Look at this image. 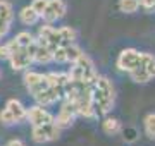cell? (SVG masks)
Instances as JSON below:
<instances>
[{
    "instance_id": "30bf717a",
    "label": "cell",
    "mask_w": 155,
    "mask_h": 146,
    "mask_svg": "<svg viewBox=\"0 0 155 146\" xmlns=\"http://www.w3.org/2000/svg\"><path fill=\"white\" fill-rule=\"evenodd\" d=\"M140 60H141V52L134 50V48H126L117 57V69L129 74L133 69L138 67Z\"/></svg>"
},
{
    "instance_id": "7a4b0ae2",
    "label": "cell",
    "mask_w": 155,
    "mask_h": 146,
    "mask_svg": "<svg viewBox=\"0 0 155 146\" xmlns=\"http://www.w3.org/2000/svg\"><path fill=\"white\" fill-rule=\"evenodd\" d=\"M91 103H93L95 115H107L114 108L116 91L112 83L104 76H98L91 86Z\"/></svg>"
},
{
    "instance_id": "9a60e30c",
    "label": "cell",
    "mask_w": 155,
    "mask_h": 146,
    "mask_svg": "<svg viewBox=\"0 0 155 146\" xmlns=\"http://www.w3.org/2000/svg\"><path fill=\"white\" fill-rule=\"evenodd\" d=\"M33 62H36V64L52 62V50L48 46H45L43 43H40L38 40H36V48H35V53H33Z\"/></svg>"
},
{
    "instance_id": "9c48e42d",
    "label": "cell",
    "mask_w": 155,
    "mask_h": 146,
    "mask_svg": "<svg viewBox=\"0 0 155 146\" xmlns=\"http://www.w3.org/2000/svg\"><path fill=\"white\" fill-rule=\"evenodd\" d=\"M67 12V4L64 0H47V5H45L43 12H41V17L47 24H52L62 19Z\"/></svg>"
},
{
    "instance_id": "cb8c5ba5",
    "label": "cell",
    "mask_w": 155,
    "mask_h": 146,
    "mask_svg": "<svg viewBox=\"0 0 155 146\" xmlns=\"http://www.w3.org/2000/svg\"><path fill=\"white\" fill-rule=\"evenodd\" d=\"M0 78H2V71H0Z\"/></svg>"
},
{
    "instance_id": "8992f818",
    "label": "cell",
    "mask_w": 155,
    "mask_h": 146,
    "mask_svg": "<svg viewBox=\"0 0 155 146\" xmlns=\"http://www.w3.org/2000/svg\"><path fill=\"white\" fill-rule=\"evenodd\" d=\"M129 76L134 83H141V84L152 81L155 78V55L141 52V60H140L138 67L133 69Z\"/></svg>"
},
{
    "instance_id": "d6986e66",
    "label": "cell",
    "mask_w": 155,
    "mask_h": 146,
    "mask_svg": "<svg viewBox=\"0 0 155 146\" xmlns=\"http://www.w3.org/2000/svg\"><path fill=\"white\" fill-rule=\"evenodd\" d=\"M145 132L150 139H155V113H150L145 117Z\"/></svg>"
},
{
    "instance_id": "ffe728a7",
    "label": "cell",
    "mask_w": 155,
    "mask_h": 146,
    "mask_svg": "<svg viewBox=\"0 0 155 146\" xmlns=\"http://www.w3.org/2000/svg\"><path fill=\"white\" fill-rule=\"evenodd\" d=\"M45 5H47V0H33V4H31V7L38 12L40 16H41V12H43Z\"/></svg>"
},
{
    "instance_id": "8fae6325",
    "label": "cell",
    "mask_w": 155,
    "mask_h": 146,
    "mask_svg": "<svg viewBox=\"0 0 155 146\" xmlns=\"http://www.w3.org/2000/svg\"><path fill=\"white\" fill-rule=\"evenodd\" d=\"M83 52L79 50L74 43L66 46H61V48H55L52 52V62H59V64H72V62L78 60V57L81 55Z\"/></svg>"
},
{
    "instance_id": "44dd1931",
    "label": "cell",
    "mask_w": 155,
    "mask_h": 146,
    "mask_svg": "<svg viewBox=\"0 0 155 146\" xmlns=\"http://www.w3.org/2000/svg\"><path fill=\"white\" fill-rule=\"evenodd\" d=\"M140 5L143 7L147 12L155 11V0H140Z\"/></svg>"
},
{
    "instance_id": "5bb4252c",
    "label": "cell",
    "mask_w": 155,
    "mask_h": 146,
    "mask_svg": "<svg viewBox=\"0 0 155 146\" xmlns=\"http://www.w3.org/2000/svg\"><path fill=\"white\" fill-rule=\"evenodd\" d=\"M76 117H78V113H76V110H74V107H72V103L64 100L61 110H59V115L55 117V124L61 129H64V127H69V125L74 122Z\"/></svg>"
},
{
    "instance_id": "6da1fadb",
    "label": "cell",
    "mask_w": 155,
    "mask_h": 146,
    "mask_svg": "<svg viewBox=\"0 0 155 146\" xmlns=\"http://www.w3.org/2000/svg\"><path fill=\"white\" fill-rule=\"evenodd\" d=\"M67 79H69L67 72L40 74L35 71H28L24 74V84L28 88L29 95L38 101V105L48 107L62 100Z\"/></svg>"
},
{
    "instance_id": "ba28073f",
    "label": "cell",
    "mask_w": 155,
    "mask_h": 146,
    "mask_svg": "<svg viewBox=\"0 0 155 146\" xmlns=\"http://www.w3.org/2000/svg\"><path fill=\"white\" fill-rule=\"evenodd\" d=\"M33 141L38 144L43 143H50V141H55L61 136V127L55 122H48V124H41V125H33L31 131Z\"/></svg>"
},
{
    "instance_id": "7402d4cb",
    "label": "cell",
    "mask_w": 155,
    "mask_h": 146,
    "mask_svg": "<svg viewBox=\"0 0 155 146\" xmlns=\"http://www.w3.org/2000/svg\"><path fill=\"white\" fill-rule=\"evenodd\" d=\"M0 59L2 60H7L9 59V46H7V43L0 46Z\"/></svg>"
},
{
    "instance_id": "277c9868",
    "label": "cell",
    "mask_w": 155,
    "mask_h": 146,
    "mask_svg": "<svg viewBox=\"0 0 155 146\" xmlns=\"http://www.w3.org/2000/svg\"><path fill=\"white\" fill-rule=\"evenodd\" d=\"M71 65L72 67H71V71H69L67 74H69V79H72V81H79V83L93 84L95 79L98 78L93 60H91L86 53H81V55L78 57V60L72 62Z\"/></svg>"
},
{
    "instance_id": "603a6c76",
    "label": "cell",
    "mask_w": 155,
    "mask_h": 146,
    "mask_svg": "<svg viewBox=\"0 0 155 146\" xmlns=\"http://www.w3.org/2000/svg\"><path fill=\"white\" fill-rule=\"evenodd\" d=\"M5 146H26L22 141H19V139H12V141H9Z\"/></svg>"
},
{
    "instance_id": "ac0fdd59",
    "label": "cell",
    "mask_w": 155,
    "mask_h": 146,
    "mask_svg": "<svg viewBox=\"0 0 155 146\" xmlns=\"http://www.w3.org/2000/svg\"><path fill=\"white\" fill-rule=\"evenodd\" d=\"M140 9V0H119V11L124 14H133Z\"/></svg>"
},
{
    "instance_id": "2e32d148",
    "label": "cell",
    "mask_w": 155,
    "mask_h": 146,
    "mask_svg": "<svg viewBox=\"0 0 155 146\" xmlns=\"http://www.w3.org/2000/svg\"><path fill=\"white\" fill-rule=\"evenodd\" d=\"M40 14L36 11H35L31 5L28 7H22L21 12H19V19H21L22 24H26V26H33V24H36L40 21Z\"/></svg>"
},
{
    "instance_id": "5b68a950",
    "label": "cell",
    "mask_w": 155,
    "mask_h": 146,
    "mask_svg": "<svg viewBox=\"0 0 155 146\" xmlns=\"http://www.w3.org/2000/svg\"><path fill=\"white\" fill-rule=\"evenodd\" d=\"M7 46H9V59L7 60L11 62L14 71H24V69H28L33 64V53H35V48H36V40L29 46H17L14 43V40H11L7 43Z\"/></svg>"
},
{
    "instance_id": "3957f363",
    "label": "cell",
    "mask_w": 155,
    "mask_h": 146,
    "mask_svg": "<svg viewBox=\"0 0 155 146\" xmlns=\"http://www.w3.org/2000/svg\"><path fill=\"white\" fill-rule=\"evenodd\" d=\"M76 40V31L72 28H52L50 24H45L40 28L38 33V41L43 43L45 46H48L50 50L54 52L55 48H61V46L71 45Z\"/></svg>"
},
{
    "instance_id": "7c38bea8",
    "label": "cell",
    "mask_w": 155,
    "mask_h": 146,
    "mask_svg": "<svg viewBox=\"0 0 155 146\" xmlns=\"http://www.w3.org/2000/svg\"><path fill=\"white\" fill-rule=\"evenodd\" d=\"M26 119L29 120L31 125H41V124L55 122V117L50 112H47L41 105H36V107H31L29 110H26Z\"/></svg>"
},
{
    "instance_id": "52a82bcc",
    "label": "cell",
    "mask_w": 155,
    "mask_h": 146,
    "mask_svg": "<svg viewBox=\"0 0 155 146\" xmlns=\"http://www.w3.org/2000/svg\"><path fill=\"white\" fill-rule=\"evenodd\" d=\"M26 119V108L19 100H9L5 108L0 112V122L4 125H12Z\"/></svg>"
},
{
    "instance_id": "e0dca14e",
    "label": "cell",
    "mask_w": 155,
    "mask_h": 146,
    "mask_svg": "<svg viewBox=\"0 0 155 146\" xmlns=\"http://www.w3.org/2000/svg\"><path fill=\"white\" fill-rule=\"evenodd\" d=\"M102 129H104V132H105L107 136H116V134H119V132H121L122 125H121V122H119L117 119L107 117L105 120L102 122Z\"/></svg>"
},
{
    "instance_id": "4fadbf2b",
    "label": "cell",
    "mask_w": 155,
    "mask_h": 146,
    "mask_svg": "<svg viewBox=\"0 0 155 146\" xmlns=\"http://www.w3.org/2000/svg\"><path fill=\"white\" fill-rule=\"evenodd\" d=\"M12 19H14V11H12L11 2L0 0V41H2V38H4L7 33H9Z\"/></svg>"
}]
</instances>
